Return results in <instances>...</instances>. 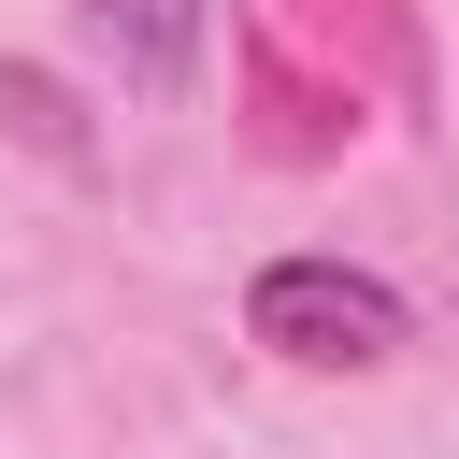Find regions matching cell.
Here are the masks:
<instances>
[{
  "mask_svg": "<svg viewBox=\"0 0 459 459\" xmlns=\"http://www.w3.org/2000/svg\"><path fill=\"white\" fill-rule=\"evenodd\" d=\"M244 344H273L287 373H373V359L416 344V301L387 273H359V258H258Z\"/></svg>",
  "mask_w": 459,
  "mask_h": 459,
  "instance_id": "6da1fadb",
  "label": "cell"
},
{
  "mask_svg": "<svg viewBox=\"0 0 459 459\" xmlns=\"http://www.w3.org/2000/svg\"><path fill=\"white\" fill-rule=\"evenodd\" d=\"M86 29L129 86H186V57H201V0H86Z\"/></svg>",
  "mask_w": 459,
  "mask_h": 459,
  "instance_id": "7a4b0ae2",
  "label": "cell"
}]
</instances>
